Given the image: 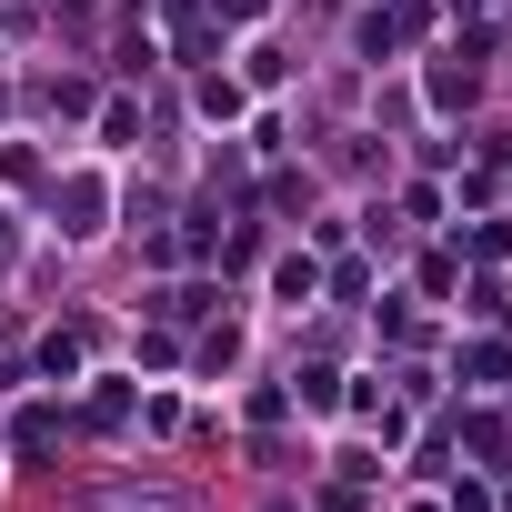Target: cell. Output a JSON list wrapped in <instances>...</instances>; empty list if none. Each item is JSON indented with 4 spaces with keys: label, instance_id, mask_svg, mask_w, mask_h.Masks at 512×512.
Masks as SVG:
<instances>
[{
    "label": "cell",
    "instance_id": "cell-1",
    "mask_svg": "<svg viewBox=\"0 0 512 512\" xmlns=\"http://www.w3.org/2000/svg\"><path fill=\"white\" fill-rule=\"evenodd\" d=\"M61 231H71V241L101 231V181H61Z\"/></svg>",
    "mask_w": 512,
    "mask_h": 512
},
{
    "label": "cell",
    "instance_id": "cell-2",
    "mask_svg": "<svg viewBox=\"0 0 512 512\" xmlns=\"http://www.w3.org/2000/svg\"><path fill=\"white\" fill-rule=\"evenodd\" d=\"M462 432H472V452H482V462H512V432H502V422H492V412H472V422H462Z\"/></svg>",
    "mask_w": 512,
    "mask_h": 512
},
{
    "label": "cell",
    "instance_id": "cell-3",
    "mask_svg": "<svg viewBox=\"0 0 512 512\" xmlns=\"http://www.w3.org/2000/svg\"><path fill=\"white\" fill-rule=\"evenodd\" d=\"M41 372H51V382H71V372H81V342H71V332H51V342H41Z\"/></svg>",
    "mask_w": 512,
    "mask_h": 512
},
{
    "label": "cell",
    "instance_id": "cell-4",
    "mask_svg": "<svg viewBox=\"0 0 512 512\" xmlns=\"http://www.w3.org/2000/svg\"><path fill=\"white\" fill-rule=\"evenodd\" d=\"M11 442H21V452H51V442H61V422H51V412H21V422H11Z\"/></svg>",
    "mask_w": 512,
    "mask_h": 512
}]
</instances>
